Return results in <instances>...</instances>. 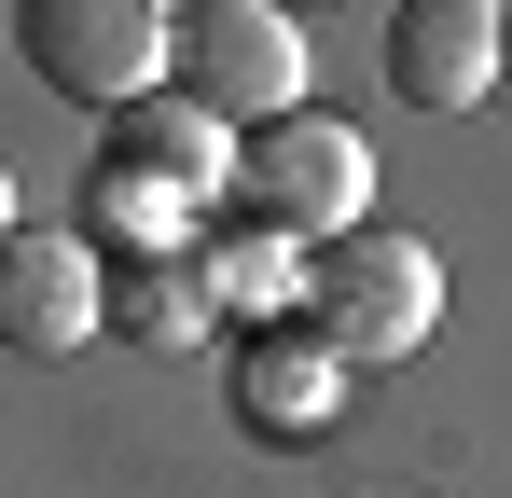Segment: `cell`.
Returning a JSON list of instances; mask_svg holds the SVG:
<instances>
[{
  "label": "cell",
  "mask_w": 512,
  "mask_h": 498,
  "mask_svg": "<svg viewBox=\"0 0 512 498\" xmlns=\"http://www.w3.org/2000/svg\"><path fill=\"white\" fill-rule=\"evenodd\" d=\"M291 319L333 346L346 374H374V360H416L429 332H443V249L402 236V222H360V236H319L305 249V305Z\"/></svg>",
  "instance_id": "1"
},
{
  "label": "cell",
  "mask_w": 512,
  "mask_h": 498,
  "mask_svg": "<svg viewBox=\"0 0 512 498\" xmlns=\"http://www.w3.org/2000/svg\"><path fill=\"white\" fill-rule=\"evenodd\" d=\"M167 0H14V56L42 97H70V111H139V97H167Z\"/></svg>",
  "instance_id": "2"
},
{
  "label": "cell",
  "mask_w": 512,
  "mask_h": 498,
  "mask_svg": "<svg viewBox=\"0 0 512 498\" xmlns=\"http://www.w3.org/2000/svg\"><path fill=\"white\" fill-rule=\"evenodd\" d=\"M291 83H305V14H277V0H194L167 28V97H194L236 139L277 125V111H305Z\"/></svg>",
  "instance_id": "3"
},
{
  "label": "cell",
  "mask_w": 512,
  "mask_h": 498,
  "mask_svg": "<svg viewBox=\"0 0 512 498\" xmlns=\"http://www.w3.org/2000/svg\"><path fill=\"white\" fill-rule=\"evenodd\" d=\"M236 208L291 222L305 249H319V236H360V222H374V139L333 125V111H277V125L236 139Z\"/></svg>",
  "instance_id": "4"
},
{
  "label": "cell",
  "mask_w": 512,
  "mask_h": 498,
  "mask_svg": "<svg viewBox=\"0 0 512 498\" xmlns=\"http://www.w3.org/2000/svg\"><path fill=\"white\" fill-rule=\"evenodd\" d=\"M97 166L139 180V194H167L194 236L236 208V125H208L194 97H139V111H111V125H97Z\"/></svg>",
  "instance_id": "5"
},
{
  "label": "cell",
  "mask_w": 512,
  "mask_h": 498,
  "mask_svg": "<svg viewBox=\"0 0 512 498\" xmlns=\"http://www.w3.org/2000/svg\"><path fill=\"white\" fill-rule=\"evenodd\" d=\"M111 332V277H97V236H56V222H14L0 236V346L28 360H70Z\"/></svg>",
  "instance_id": "6"
},
{
  "label": "cell",
  "mask_w": 512,
  "mask_h": 498,
  "mask_svg": "<svg viewBox=\"0 0 512 498\" xmlns=\"http://www.w3.org/2000/svg\"><path fill=\"white\" fill-rule=\"evenodd\" d=\"M499 83H512V0H402L388 14V97L471 111Z\"/></svg>",
  "instance_id": "7"
},
{
  "label": "cell",
  "mask_w": 512,
  "mask_h": 498,
  "mask_svg": "<svg viewBox=\"0 0 512 498\" xmlns=\"http://www.w3.org/2000/svg\"><path fill=\"white\" fill-rule=\"evenodd\" d=\"M236 415H250L263 443H319V429H346V360L305 319H263L236 346Z\"/></svg>",
  "instance_id": "8"
},
{
  "label": "cell",
  "mask_w": 512,
  "mask_h": 498,
  "mask_svg": "<svg viewBox=\"0 0 512 498\" xmlns=\"http://www.w3.org/2000/svg\"><path fill=\"white\" fill-rule=\"evenodd\" d=\"M194 277H208V305H250V332H263V319L305 305V236L263 222V208H222V222L194 236Z\"/></svg>",
  "instance_id": "9"
},
{
  "label": "cell",
  "mask_w": 512,
  "mask_h": 498,
  "mask_svg": "<svg viewBox=\"0 0 512 498\" xmlns=\"http://www.w3.org/2000/svg\"><path fill=\"white\" fill-rule=\"evenodd\" d=\"M111 332H125V346H208V277H194V249L111 263Z\"/></svg>",
  "instance_id": "10"
},
{
  "label": "cell",
  "mask_w": 512,
  "mask_h": 498,
  "mask_svg": "<svg viewBox=\"0 0 512 498\" xmlns=\"http://www.w3.org/2000/svg\"><path fill=\"white\" fill-rule=\"evenodd\" d=\"M0 236H14V166H0Z\"/></svg>",
  "instance_id": "11"
},
{
  "label": "cell",
  "mask_w": 512,
  "mask_h": 498,
  "mask_svg": "<svg viewBox=\"0 0 512 498\" xmlns=\"http://www.w3.org/2000/svg\"><path fill=\"white\" fill-rule=\"evenodd\" d=\"M277 14H305V0H277Z\"/></svg>",
  "instance_id": "12"
},
{
  "label": "cell",
  "mask_w": 512,
  "mask_h": 498,
  "mask_svg": "<svg viewBox=\"0 0 512 498\" xmlns=\"http://www.w3.org/2000/svg\"><path fill=\"white\" fill-rule=\"evenodd\" d=\"M167 14H194V0H167Z\"/></svg>",
  "instance_id": "13"
}]
</instances>
